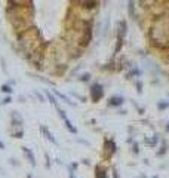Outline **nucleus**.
Masks as SVG:
<instances>
[{
	"label": "nucleus",
	"instance_id": "32",
	"mask_svg": "<svg viewBox=\"0 0 169 178\" xmlns=\"http://www.w3.org/2000/svg\"><path fill=\"white\" fill-rule=\"evenodd\" d=\"M151 178H159V175H153Z\"/></svg>",
	"mask_w": 169,
	"mask_h": 178
},
{
	"label": "nucleus",
	"instance_id": "9",
	"mask_svg": "<svg viewBox=\"0 0 169 178\" xmlns=\"http://www.w3.org/2000/svg\"><path fill=\"white\" fill-rule=\"evenodd\" d=\"M168 150H169V142L168 140H160V144H159V150L156 151V156L157 157H162V156H165L166 153H168Z\"/></svg>",
	"mask_w": 169,
	"mask_h": 178
},
{
	"label": "nucleus",
	"instance_id": "2",
	"mask_svg": "<svg viewBox=\"0 0 169 178\" xmlns=\"http://www.w3.org/2000/svg\"><path fill=\"white\" fill-rule=\"evenodd\" d=\"M116 153H117V144L114 141V138L105 137L102 141V159L105 162H110Z\"/></svg>",
	"mask_w": 169,
	"mask_h": 178
},
{
	"label": "nucleus",
	"instance_id": "19",
	"mask_svg": "<svg viewBox=\"0 0 169 178\" xmlns=\"http://www.w3.org/2000/svg\"><path fill=\"white\" fill-rule=\"evenodd\" d=\"M134 83H135L136 94H139V95H141V94L144 92V83H142V80H139V79H136V80H135V82H134Z\"/></svg>",
	"mask_w": 169,
	"mask_h": 178
},
{
	"label": "nucleus",
	"instance_id": "7",
	"mask_svg": "<svg viewBox=\"0 0 169 178\" xmlns=\"http://www.w3.org/2000/svg\"><path fill=\"white\" fill-rule=\"evenodd\" d=\"M21 148H22V153H24L25 159L30 162V165H31V166H36V165H37V162H36V156H34L33 150H31V148H28L27 145H24V147H21Z\"/></svg>",
	"mask_w": 169,
	"mask_h": 178
},
{
	"label": "nucleus",
	"instance_id": "14",
	"mask_svg": "<svg viewBox=\"0 0 169 178\" xmlns=\"http://www.w3.org/2000/svg\"><path fill=\"white\" fill-rule=\"evenodd\" d=\"M53 94H55V97H58V98H61V100H62V101H64L65 104H68V106H71V107H74V106H76V103H73V101H71V100L68 98L67 95H64V94H61V92H58L56 89H53Z\"/></svg>",
	"mask_w": 169,
	"mask_h": 178
},
{
	"label": "nucleus",
	"instance_id": "28",
	"mask_svg": "<svg viewBox=\"0 0 169 178\" xmlns=\"http://www.w3.org/2000/svg\"><path fill=\"white\" fill-rule=\"evenodd\" d=\"M165 132H168L169 134V120L166 122V125H165Z\"/></svg>",
	"mask_w": 169,
	"mask_h": 178
},
{
	"label": "nucleus",
	"instance_id": "8",
	"mask_svg": "<svg viewBox=\"0 0 169 178\" xmlns=\"http://www.w3.org/2000/svg\"><path fill=\"white\" fill-rule=\"evenodd\" d=\"M24 119L19 111H11V126H22Z\"/></svg>",
	"mask_w": 169,
	"mask_h": 178
},
{
	"label": "nucleus",
	"instance_id": "12",
	"mask_svg": "<svg viewBox=\"0 0 169 178\" xmlns=\"http://www.w3.org/2000/svg\"><path fill=\"white\" fill-rule=\"evenodd\" d=\"M144 142H145L150 148H156V147L160 144V135H159V134H154L151 138H145Z\"/></svg>",
	"mask_w": 169,
	"mask_h": 178
},
{
	"label": "nucleus",
	"instance_id": "17",
	"mask_svg": "<svg viewBox=\"0 0 169 178\" xmlns=\"http://www.w3.org/2000/svg\"><path fill=\"white\" fill-rule=\"evenodd\" d=\"M45 94H46V98L49 100V103H51V104H53L55 107H58V106H59V104H58V100H56V97H55V95L52 94L51 91H46Z\"/></svg>",
	"mask_w": 169,
	"mask_h": 178
},
{
	"label": "nucleus",
	"instance_id": "16",
	"mask_svg": "<svg viewBox=\"0 0 169 178\" xmlns=\"http://www.w3.org/2000/svg\"><path fill=\"white\" fill-rule=\"evenodd\" d=\"M64 125H65V128H67V131L70 132V134H73V135H76V134H77V128L71 123V120H70V119H65V120H64Z\"/></svg>",
	"mask_w": 169,
	"mask_h": 178
},
{
	"label": "nucleus",
	"instance_id": "1",
	"mask_svg": "<svg viewBox=\"0 0 169 178\" xmlns=\"http://www.w3.org/2000/svg\"><path fill=\"white\" fill-rule=\"evenodd\" d=\"M114 34H116V45H114V49H113V58L111 59H114L125 46V39H126V34H128V21L126 19H119L117 21Z\"/></svg>",
	"mask_w": 169,
	"mask_h": 178
},
{
	"label": "nucleus",
	"instance_id": "18",
	"mask_svg": "<svg viewBox=\"0 0 169 178\" xmlns=\"http://www.w3.org/2000/svg\"><path fill=\"white\" fill-rule=\"evenodd\" d=\"M91 79H92V74H91V73H82V74L77 77V80L82 82V83H88V82H91Z\"/></svg>",
	"mask_w": 169,
	"mask_h": 178
},
{
	"label": "nucleus",
	"instance_id": "15",
	"mask_svg": "<svg viewBox=\"0 0 169 178\" xmlns=\"http://www.w3.org/2000/svg\"><path fill=\"white\" fill-rule=\"evenodd\" d=\"M168 108H169V100L168 98L159 100V101H157V110H159V111H165V110H168Z\"/></svg>",
	"mask_w": 169,
	"mask_h": 178
},
{
	"label": "nucleus",
	"instance_id": "6",
	"mask_svg": "<svg viewBox=\"0 0 169 178\" xmlns=\"http://www.w3.org/2000/svg\"><path fill=\"white\" fill-rule=\"evenodd\" d=\"M94 177L95 178H110L108 177V169L102 163H97L95 168H94Z\"/></svg>",
	"mask_w": 169,
	"mask_h": 178
},
{
	"label": "nucleus",
	"instance_id": "26",
	"mask_svg": "<svg viewBox=\"0 0 169 178\" xmlns=\"http://www.w3.org/2000/svg\"><path fill=\"white\" fill-rule=\"evenodd\" d=\"M76 171H73V169H68V178H76V174H74Z\"/></svg>",
	"mask_w": 169,
	"mask_h": 178
},
{
	"label": "nucleus",
	"instance_id": "3",
	"mask_svg": "<svg viewBox=\"0 0 169 178\" xmlns=\"http://www.w3.org/2000/svg\"><path fill=\"white\" fill-rule=\"evenodd\" d=\"M104 94H105V89L100 82H94L91 86H89V98L94 104L100 103L102 98H104Z\"/></svg>",
	"mask_w": 169,
	"mask_h": 178
},
{
	"label": "nucleus",
	"instance_id": "4",
	"mask_svg": "<svg viewBox=\"0 0 169 178\" xmlns=\"http://www.w3.org/2000/svg\"><path fill=\"white\" fill-rule=\"evenodd\" d=\"M126 11H128V17L131 18L132 21L138 19V6H136L135 0H128L126 3Z\"/></svg>",
	"mask_w": 169,
	"mask_h": 178
},
{
	"label": "nucleus",
	"instance_id": "25",
	"mask_svg": "<svg viewBox=\"0 0 169 178\" xmlns=\"http://www.w3.org/2000/svg\"><path fill=\"white\" fill-rule=\"evenodd\" d=\"M45 159H46V168L49 169V168H51V159H49V154H48V153L45 154Z\"/></svg>",
	"mask_w": 169,
	"mask_h": 178
},
{
	"label": "nucleus",
	"instance_id": "29",
	"mask_svg": "<svg viewBox=\"0 0 169 178\" xmlns=\"http://www.w3.org/2000/svg\"><path fill=\"white\" fill-rule=\"evenodd\" d=\"M3 148H5V142L0 140V150H3Z\"/></svg>",
	"mask_w": 169,
	"mask_h": 178
},
{
	"label": "nucleus",
	"instance_id": "23",
	"mask_svg": "<svg viewBox=\"0 0 169 178\" xmlns=\"http://www.w3.org/2000/svg\"><path fill=\"white\" fill-rule=\"evenodd\" d=\"M111 175H113V178H120L119 169L116 168V166H111Z\"/></svg>",
	"mask_w": 169,
	"mask_h": 178
},
{
	"label": "nucleus",
	"instance_id": "5",
	"mask_svg": "<svg viewBox=\"0 0 169 178\" xmlns=\"http://www.w3.org/2000/svg\"><path fill=\"white\" fill-rule=\"evenodd\" d=\"M123 104H125V98L122 95H111L107 100V107H111V108H120Z\"/></svg>",
	"mask_w": 169,
	"mask_h": 178
},
{
	"label": "nucleus",
	"instance_id": "11",
	"mask_svg": "<svg viewBox=\"0 0 169 178\" xmlns=\"http://www.w3.org/2000/svg\"><path fill=\"white\" fill-rule=\"evenodd\" d=\"M40 132L45 135V138L48 140V141L53 142V144H58V141L55 140V137H53V134H52L51 131H49V128L48 126H45V125H40Z\"/></svg>",
	"mask_w": 169,
	"mask_h": 178
},
{
	"label": "nucleus",
	"instance_id": "22",
	"mask_svg": "<svg viewBox=\"0 0 169 178\" xmlns=\"http://www.w3.org/2000/svg\"><path fill=\"white\" fill-rule=\"evenodd\" d=\"M131 101H132V104H134V107H135V108H136V111H138V114H144V113H145V110H144V107L138 106V104H136V103H135V101H134V100H131Z\"/></svg>",
	"mask_w": 169,
	"mask_h": 178
},
{
	"label": "nucleus",
	"instance_id": "13",
	"mask_svg": "<svg viewBox=\"0 0 169 178\" xmlns=\"http://www.w3.org/2000/svg\"><path fill=\"white\" fill-rule=\"evenodd\" d=\"M12 138H22L24 137V128L22 126H11L9 129Z\"/></svg>",
	"mask_w": 169,
	"mask_h": 178
},
{
	"label": "nucleus",
	"instance_id": "31",
	"mask_svg": "<svg viewBox=\"0 0 169 178\" xmlns=\"http://www.w3.org/2000/svg\"><path fill=\"white\" fill-rule=\"evenodd\" d=\"M138 178H148V177H147L145 174H141V175H139V177H138Z\"/></svg>",
	"mask_w": 169,
	"mask_h": 178
},
{
	"label": "nucleus",
	"instance_id": "10",
	"mask_svg": "<svg viewBox=\"0 0 169 178\" xmlns=\"http://www.w3.org/2000/svg\"><path fill=\"white\" fill-rule=\"evenodd\" d=\"M141 74H142V70H141V68L132 67V68H129V70L125 73V79H126V80H132L134 77H139Z\"/></svg>",
	"mask_w": 169,
	"mask_h": 178
},
{
	"label": "nucleus",
	"instance_id": "21",
	"mask_svg": "<svg viewBox=\"0 0 169 178\" xmlns=\"http://www.w3.org/2000/svg\"><path fill=\"white\" fill-rule=\"evenodd\" d=\"M0 91H2L3 94H12V88H11L9 85H2V86H0Z\"/></svg>",
	"mask_w": 169,
	"mask_h": 178
},
{
	"label": "nucleus",
	"instance_id": "30",
	"mask_svg": "<svg viewBox=\"0 0 169 178\" xmlns=\"http://www.w3.org/2000/svg\"><path fill=\"white\" fill-rule=\"evenodd\" d=\"M126 113H128L126 110H120V111H119V114H122V116H123V114H126Z\"/></svg>",
	"mask_w": 169,
	"mask_h": 178
},
{
	"label": "nucleus",
	"instance_id": "20",
	"mask_svg": "<svg viewBox=\"0 0 169 178\" xmlns=\"http://www.w3.org/2000/svg\"><path fill=\"white\" fill-rule=\"evenodd\" d=\"M139 151H141V148H139V144L136 141H134L131 144V153L134 154V156H138L139 154Z\"/></svg>",
	"mask_w": 169,
	"mask_h": 178
},
{
	"label": "nucleus",
	"instance_id": "34",
	"mask_svg": "<svg viewBox=\"0 0 169 178\" xmlns=\"http://www.w3.org/2000/svg\"><path fill=\"white\" fill-rule=\"evenodd\" d=\"M168 80H169V77H168Z\"/></svg>",
	"mask_w": 169,
	"mask_h": 178
},
{
	"label": "nucleus",
	"instance_id": "33",
	"mask_svg": "<svg viewBox=\"0 0 169 178\" xmlns=\"http://www.w3.org/2000/svg\"><path fill=\"white\" fill-rule=\"evenodd\" d=\"M27 178H33V175H27Z\"/></svg>",
	"mask_w": 169,
	"mask_h": 178
},
{
	"label": "nucleus",
	"instance_id": "27",
	"mask_svg": "<svg viewBox=\"0 0 169 178\" xmlns=\"http://www.w3.org/2000/svg\"><path fill=\"white\" fill-rule=\"evenodd\" d=\"M126 142H128V144H132V142H134V137H132V135H129V137L126 138Z\"/></svg>",
	"mask_w": 169,
	"mask_h": 178
},
{
	"label": "nucleus",
	"instance_id": "24",
	"mask_svg": "<svg viewBox=\"0 0 169 178\" xmlns=\"http://www.w3.org/2000/svg\"><path fill=\"white\" fill-rule=\"evenodd\" d=\"M12 103V97H5L2 100V104H11Z\"/></svg>",
	"mask_w": 169,
	"mask_h": 178
}]
</instances>
